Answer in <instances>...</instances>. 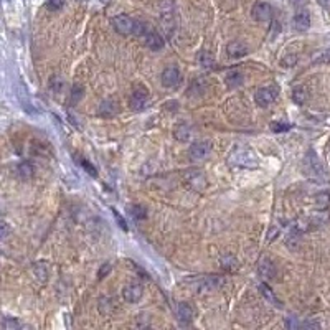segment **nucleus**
I'll use <instances>...</instances> for the list:
<instances>
[{
	"mask_svg": "<svg viewBox=\"0 0 330 330\" xmlns=\"http://www.w3.org/2000/svg\"><path fill=\"white\" fill-rule=\"evenodd\" d=\"M111 269H112V266H111V263H104L103 266H101V269H99V272H98V277L99 279H104L107 274L111 272Z\"/></svg>",
	"mask_w": 330,
	"mask_h": 330,
	"instance_id": "c9c22d12",
	"label": "nucleus"
},
{
	"mask_svg": "<svg viewBox=\"0 0 330 330\" xmlns=\"http://www.w3.org/2000/svg\"><path fill=\"white\" fill-rule=\"evenodd\" d=\"M3 327H5V329H17V327H20V324L17 322V320L7 319L5 322H3Z\"/></svg>",
	"mask_w": 330,
	"mask_h": 330,
	"instance_id": "58836bf2",
	"label": "nucleus"
},
{
	"mask_svg": "<svg viewBox=\"0 0 330 330\" xmlns=\"http://www.w3.org/2000/svg\"><path fill=\"white\" fill-rule=\"evenodd\" d=\"M134 23L136 20H132L129 15H116L111 19V25L114 27V30L121 35H131L134 33Z\"/></svg>",
	"mask_w": 330,
	"mask_h": 330,
	"instance_id": "20e7f679",
	"label": "nucleus"
},
{
	"mask_svg": "<svg viewBox=\"0 0 330 330\" xmlns=\"http://www.w3.org/2000/svg\"><path fill=\"white\" fill-rule=\"evenodd\" d=\"M81 98H82V88L80 84H75L73 86V91H71V99H69V104H76Z\"/></svg>",
	"mask_w": 330,
	"mask_h": 330,
	"instance_id": "473e14b6",
	"label": "nucleus"
},
{
	"mask_svg": "<svg viewBox=\"0 0 330 330\" xmlns=\"http://www.w3.org/2000/svg\"><path fill=\"white\" fill-rule=\"evenodd\" d=\"M290 2H292L294 5H302V3L306 2V0H290Z\"/></svg>",
	"mask_w": 330,
	"mask_h": 330,
	"instance_id": "a19ab883",
	"label": "nucleus"
},
{
	"mask_svg": "<svg viewBox=\"0 0 330 330\" xmlns=\"http://www.w3.org/2000/svg\"><path fill=\"white\" fill-rule=\"evenodd\" d=\"M319 2L322 3L325 8H330V0H319Z\"/></svg>",
	"mask_w": 330,
	"mask_h": 330,
	"instance_id": "ea45409f",
	"label": "nucleus"
},
{
	"mask_svg": "<svg viewBox=\"0 0 330 330\" xmlns=\"http://www.w3.org/2000/svg\"><path fill=\"white\" fill-rule=\"evenodd\" d=\"M142 37H144V40H145V45L149 46L152 51H159V50L164 48V38H162V35L157 33L155 30H150L149 27H147L145 33L142 35Z\"/></svg>",
	"mask_w": 330,
	"mask_h": 330,
	"instance_id": "9d476101",
	"label": "nucleus"
},
{
	"mask_svg": "<svg viewBox=\"0 0 330 330\" xmlns=\"http://www.w3.org/2000/svg\"><path fill=\"white\" fill-rule=\"evenodd\" d=\"M33 271L35 276L40 281H46V277H48V266H46V263H37L33 266Z\"/></svg>",
	"mask_w": 330,
	"mask_h": 330,
	"instance_id": "b1692460",
	"label": "nucleus"
},
{
	"mask_svg": "<svg viewBox=\"0 0 330 330\" xmlns=\"http://www.w3.org/2000/svg\"><path fill=\"white\" fill-rule=\"evenodd\" d=\"M99 114L106 116V117L116 114V104L112 101H104L101 106H99Z\"/></svg>",
	"mask_w": 330,
	"mask_h": 330,
	"instance_id": "393cba45",
	"label": "nucleus"
},
{
	"mask_svg": "<svg viewBox=\"0 0 330 330\" xmlns=\"http://www.w3.org/2000/svg\"><path fill=\"white\" fill-rule=\"evenodd\" d=\"M99 310H101V314H104V315L112 314V310H114V299H111V297L99 299Z\"/></svg>",
	"mask_w": 330,
	"mask_h": 330,
	"instance_id": "4be33fe9",
	"label": "nucleus"
},
{
	"mask_svg": "<svg viewBox=\"0 0 330 330\" xmlns=\"http://www.w3.org/2000/svg\"><path fill=\"white\" fill-rule=\"evenodd\" d=\"M63 86H64V81L60 76H53L50 80V91H53V93H62Z\"/></svg>",
	"mask_w": 330,
	"mask_h": 330,
	"instance_id": "c85d7f7f",
	"label": "nucleus"
},
{
	"mask_svg": "<svg viewBox=\"0 0 330 330\" xmlns=\"http://www.w3.org/2000/svg\"><path fill=\"white\" fill-rule=\"evenodd\" d=\"M8 233H10V227H8L3 220H0V241L5 240V238L8 236Z\"/></svg>",
	"mask_w": 330,
	"mask_h": 330,
	"instance_id": "f704fd0d",
	"label": "nucleus"
},
{
	"mask_svg": "<svg viewBox=\"0 0 330 330\" xmlns=\"http://www.w3.org/2000/svg\"><path fill=\"white\" fill-rule=\"evenodd\" d=\"M221 266H223V269H227V271H234V269L238 268V261L233 256H225V258L221 259Z\"/></svg>",
	"mask_w": 330,
	"mask_h": 330,
	"instance_id": "c756f323",
	"label": "nucleus"
},
{
	"mask_svg": "<svg viewBox=\"0 0 330 330\" xmlns=\"http://www.w3.org/2000/svg\"><path fill=\"white\" fill-rule=\"evenodd\" d=\"M243 82V73L240 69H229L227 75V86L228 88H236Z\"/></svg>",
	"mask_w": 330,
	"mask_h": 330,
	"instance_id": "f3484780",
	"label": "nucleus"
},
{
	"mask_svg": "<svg viewBox=\"0 0 330 330\" xmlns=\"http://www.w3.org/2000/svg\"><path fill=\"white\" fill-rule=\"evenodd\" d=\"M304 168H306L307 175L315 177V179H320V177L325 175L322 164H320L319 157H317V154L312 149L307 152V155H306V160H304Z\"/></svg>",
	"mask_w": 330,
	"mask_h": 330,
	"instance_id": "7ed1b4c3",
	"label": "nucleus"
},
{
	"mask_svg": "<svg viewBox=\"0 0 330 330\" xmlns=\"http://www.w3.org/2000/svg\"><path fill=\"white\" fill-rule=\"evenodd\" d=\"M306 99H307V93L304 88H296L292 91V101L299 104V106H302V104L306 103Z\"/></svg>",
	"mask_w": 330,
	"mask_h": 330,
	"instance_id": "a878e982",
	"label": "nucleus"
},
{
	"mask_svg": "<svg viewBox=\"0 0 330 330\" xmlns=\"http://www.w3.org/2000/svg\"><path fill=\"white\" fill-rule=\"evenodd\" d=\"M292 129V124L289 123H272L271 124V131L276 132V134H281V132H288Z\"/></svg>",
	"mask_w": 330,
	"mask_h": 330,
	"instance_id": "7c9ffc66",
	"label": "nucleus"
},
{
	"mask_svg": "<svg viewBox=\"0 0 330 330\" xmlns=\"http://www.w3.org/2000/svg\"><path fill=\"white\" fill-rule=\"evenodd\" d=\"M315 203L319 208H327L330 206V192H322L315 197Z\"/></svg>",
	"mask_w": 330,
	"mask_h": 330,
	"instance_id": "bb28decb",
	"label": "nucleus"
},
{
	"mask_svg": "<svg viewBox=\"0 0 330 330\" xmlns=\"http://www.w3.org/2000/svg\"><path fill=\"white\" fill-rule=\"evenodd\" d=\"M229 162L233 165H236V167H241V168H256L258 167V157H256V154H253L251 150L248 149H241V147H238V149H234L231 152V155H229Z\"/></svg>",
	"mask_w": 330,
	"mask_h": 330,
	"instance_id": "f03ea898",
	"label": "nucleus"
},
{
	"mask_svg": "<svg viewBox=\"0 0 330 330\" xmlns=\"http://www.w3.org/2000/svg\"><path fill=\"white\" fill-rule=\"evenodd\" d=\"M259 290H261V294L264 296V299H266L268 302H271L272 306H276V307H281V302H279V299L276 297V294L272 292V289L269 288V286L266 284V282H263L261 286H259Z\"/></svg>",
	"mask_w": 330,
	"mask_h": 330,
	"instance_id": "a211bd4d",
	"label": "nucleus"
},
{
	"mask_svg": "<svg viewBox=\"0 0 330 330\" xmlns=\"http://www.w3.org/2000/svg\"><path fill=\"white\" fill-rule=\"evenodd\" d=\"M227 53H228V56H231V58H241V56H245L248 53V45L245 41H240V40L231 41V43H228V46H227Z\"/></svg>",
	"mask_w": 330,
	"mask_h": 330,
	"instance_id": "dca6fc26",
	"label": "nucleus"
},
{
	"mask_svg": "<svg viewBox=\"0 0 330 330\" xmlns=\"http://www.w3.org/2000/svg\"><path fill=\"white\" fill-rule=\"evenodd\" d=\"M63 5H64V0H48V2H46V8L51 12L60 10V8H63Z\"/></svg>",
	"mask_w": 330,
	"mask_h": 330,
	"instance_id": "72a5a7b5",
	"label": "nucleus"
},
{
	"mask_svg": "<svg viewBox=\"0 0 330 330\" xmlns=\"http://www.w3.org/2000/svg\"><path fill=\"white\" fill-rule=\"evenodd\" d=\"M129 103H131V107H132V109H136V111L145 109L147 103H149V93H147V89H145V88H142V86H137V88L132 91Z\"/></svg>",
	"mask_w": 330,
	"mask_h": 330,
	"instance_id": "6e6552de",
	"label": "nucleus"
},
{
	"mask_svg": "<svg viewBox=\"0 0 330 330\" xmlns=\"http://www.w3.org/2000/svg\"><path fill=\"white\" fill-rule=\"evenodd\" d=\"M193 315H195V312H193V307L190 306V304H186V302H179V304H177V317H179V320L184 325L192 322Z\"/></svg>",
	"mask_w": 330,
	"mask_h": 330,
	"instance_id": "4468645a",
	"label": "nucleus"
},
{
	"mask_svg": "<svg viewBox=\"0 0 330 330\" xmlns=\"http://www.w3.org/2000/svg\"><path fill=\"white\" fill-rule=\"evenodd\" d=\"M127 211L134 220H145L147 218V210L142 205H129Z\"/></svg>",
	"mask_w": 330,
	"mask_h": 330,
	"instance_id": "412c9836",
	"label": "nucleus"
},
{
	"mask_svg": "<svg viewBox=\"0 0 330 330\" xmlns=\"http://www.w3.org/2000/svg\"><path fill=\"white\" fill-rule=\"evenodd\" d=\"M253 19L258 21H271L272 7L268 2H258L253 7Z\"/></svg>",
	"mask_w": 330,
	"mask_h": 330,
	"instance_id": "9b49d317",
	"label": "nucleus"
},
{
	"mask_svg": "<svg viewBox=\"0 0 330 330\" xmlns=\"http://www.w3.org/2000/svg\"><path fill=\"white\" fill-rule=\"evenodd\" d=\"M277 98V89L274 86H269V88H259L254 94V101L258 106L266 107L269 104H272Z\"/></svg>",
	"mask_w": 330,
	"mask_h": 330,
	"instance_id": "39448f33",
	"label": "nucleus"
},
{
	"mask_svg": "<svg viewBox=\"0 0 330 330\" xmlns=\"http://www.w3.org/2000/svg\"><path fill=\"white\" fill-rule=\"evenodd\" d=\"M80 2H82V0H80Z\"/></svg>",
	"mask_w": 330,
	"mask_h": 330,
	"instance_id": "37998d69",
	"label": "nucleus"
},
{
	"mask_svg": "<svg viewBox=\"0 0 330 330\" xmlns=\"http://www.w3.org/2000/svg\"><path fill=\"white\" fill-rule=\"evenodd\" d=\"M162 84L165 88H177L182 82V73L177 66H167L162 73Z\"/></svg>",
	"mask_w": 330,
	"mask_h": 330,
	"instance_id": "423d86ee",
	"label": "nucleus"
},
{
	"mask_svg": "<svg viewBox=\"0 0 330 330\" xmlns=\"http://www.w3.org/2000/svg\"><path fill=\"white\" fill-rule=\"evenodd\" d=\"M190 157L195 160H205L211 154V142L210 141H197L190 145Z\"/></svg>",
	"mask_w": 330,
	"mask_h": 330,
	"instance_id": "0eeeda50",
	"label": "nucleus"
},
{
	"mask_svg": "<svg viewBox=\"0 0 330 330\" xmlns=\"http://www.w3.org/2000/svg\"><path fill=\"white\" fill-rule=\"evenodd\" d=\"M198 63H200V66H203V68H213L215 66V60H213V56H211L208 51H200L198 53Z\"/></svg>",
	"mask_w": 330,
	"mask_h": 330,
	"instance_id": "5701e85b",
	"label": "nucleus"
},
{
	"mask_svg": "<svg viewBox=\"0 0 330 330\" xmlns=\"http://www.w3.org/2000/svg\"><path fill=\"white\" fill-rule=\"evenodd\" d=\"M330 63V50H325L322 53H319L312 60V64H329Z\"/></svg>",
	"mask_w": 330,
	"mask_h": 330,
	"instance_id": "2f4dec72",
	"label": "nucleus"
},
{
	"mask_svg": "<svg viewBox=\"0 0 330 330\" xmlns=\"http://www.w3.org/2000/svg\"><path fill=\"white\" fill-rule=\"evenodd\" d=\"M101 2H103V3H106V2H109V0H101Z\"/></svg>",
	"mask_w": 330,
	"mask_h": 330,
	"instance_id": "79ce46f5",
	"label": "nucleus"
},
{
	"mask_svg": "<svg viewBox=\"0 0 330 330\" xmlns=\"http://www.w3.org/2000/svg\"><path fill=\"white\" fill-rule=\"evenodd\" d=\"M142 294H144V288H142L139 282H131L127 284L123 290V296L127 302H139L142 299Z\"/></svg>",
	"mask_w": 330,
	"mask_h": 330,
	"instance_id": "f8f14e48",
	"label": "nucleus"
},
{
	"mask_svg": "<svg viewBox=\"0 0 330 330\" xmlns=\"http://www.w3.org/2000/svg\"><path fill=\"white\" fill-rule=\"evenodd\" d=\"M33 172H35V168H33V165L30 162H23V164H20L19 167H17V173H19V177H21V179H25V180L32 179Z\"/></svg>",
	"mask_w": 330,
	"mask_h": 330,
	"instance_id": "aec40b11",
	"label": "nucleus"
},
{
	"mask_svg": "<svg viewBox=\"0 0 330 330\" xmlns=\"http://www.w3.org/2000/svg\"><path fill=\"white\" fill-rule=\"evenodd\" d=\"M112 215H114V218L117 220V225H119L121 228H123V229H127V225H125L124 218H123V216L119 215V211H117L116 208H112Z\"/></svg>",
	"mask_w": 330,
	"mask_h": 330,
	"instance_id": "e433bc0d",
	"label": "nucleus"
},
{
	"mask_svg": "<svg viewBox=\"0 0 330 330\" xmlns=\"http://www.w3.org/2000/svg\"><path fill=\"white\" fill-rule=\"evenodd\" d=\"M173 136H175L177 141L186 142L190 137H192V129H190L186 124H179V125H177V127H175V132H173Z\"/></svg>",
	"mask_w": 330,
	"mask_h": 330,
	"instance_id": "6ab92c4d",
	"label": "nucleus"
},
{
	"mask_svg": "<svg viewBox=\"0 0 330 330\" xmlns=\"http://www.w3.org/2000/svg\"><path fill=\"white\" fill-rule=\"evenodd\" d=\"M292 25H294V28L299 30V32H306V30H309V27H310V15H309V12H306V10L297 12V14L294 15V19H292Z\"/></svg>",
	"mask_w": 330,
	"mask_h": 330,
	"instance_id": "2eb2a0df",
	"label": "nucleus"
},
{
	"mask_svg": "<svg viewBox=\"0 0 330 330\" xmlns=\"http://www.w3.org/2000/svg\"><path fill=\"white\" fill-rule=\"evenodd\" d=\"M185 180L190 188L193 190H203L206 186V177L200 170H186L185 172Z\"/></svg>",
	"mask_w": 330,
	"mask_h": 330,
	"instance_id": "1a4fd4ad",
	"label": "nucleus"
},
{
	"mask_svg": "<svg viewBox=\"0 0 330 330\" xmlns=\"http://www.w3.org/2000/svg\"><path fill=\"white\" fill-rule=\"evenodd\" d=\"M76 162L80 164L81 167L84 168V170L88 172L91 177H98V170H96V168H94L93 165H91V164H89V162H88V160H86V159H82V157H78V155H76Z\"/></svg>",
	"mask_w": 330,
	"mask_h": 330,
	"instance_id": "cd10ccee",
	"label": "nucleus"
},
{
	"mask_svg": "<svg viewBox=\"0 0 330 330\" xmlns=\"http://www.w3.org/2000/svg\"><path fill=\"white\" fill-rule=\"evenodd\" d=\"M258 272H259V276L264 277V279L271 281V279H274V277H276V274H277V269H276L274 263H272L271 259L264 258V259H261V261H259Z\"/></svg>",
	"mask_w": 330,
	"mask_h": 330,
	"instance_id": "ddd939ff",
	"label": "nucleus"
},
{
	"mask_svg": "<svg viewBox=\"0 0 330 330\" xmlns=\"http://www.w3.org/2000/svg\"><path fill=\"white\" fill-rule=\"evenodd\" d=\"M200 82H202V80H200V78H197V80L193 81L192 88H190V91H192V93H197V94H202L203 93V88H202V84H200Z\"/></svg>",
	"mask_w": 330,
	"mask_h": 330,
	"instance_id": "4c0bfd02",
	"label": "nucleus"
},
{
	"mask_svg": "<svg viewBox=\"0 0 330 330\" xmlns=\"http://www.w3.org/2000/svg\"><path fill=\"white\" fill-rule=\"evenodd\" d=\"M160 23L167 35H172L177 28V7L172 0H164L160 3Z\"/></svg>",
	"mask_w": 330,
	"mask_h": 330,
	"instance_id": "f257e3e1",
	"label": "nucleus"
}]
</instances>
